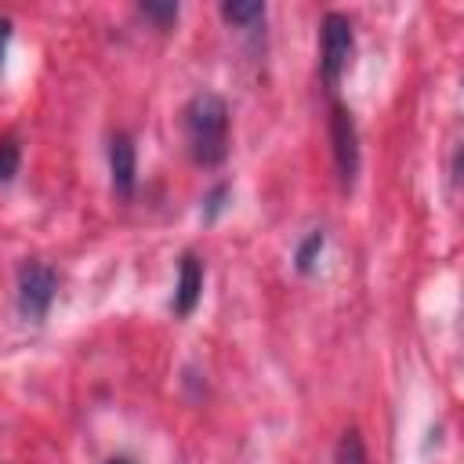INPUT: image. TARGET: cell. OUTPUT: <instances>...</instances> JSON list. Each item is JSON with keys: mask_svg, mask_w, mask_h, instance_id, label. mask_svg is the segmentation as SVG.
<instances>
[{"mask_svg": "<svg viewBox=\"0 0 464 464\" xmlns=\"http://www.w3.org/2000/svg\"><path fill=\"white\" fill-rule=\"evenodd\" d=\"M54 290H58V279L47 265H40V261L22 265V272H18V308H22L25 319L40 323L47 315L51 301H54Z\"/></svg>", "mask_w": 464, "mask_h": 464, "instance_id": "3957f363", "label": "cell"}, {"mask_svg": "<svg viewBox=\"0 0 464 464\" xmlns=\"http://www.w3.org/2000/svg\"><path fill=\"white\" fill-rule=\"evenodd\" d=\"M141 14H145V18H156L160 25H167V22L178 18V4H174V0H170V4H141Z\"/></svg>", "mask_w": 464, "mask_h": 464, "instance_id": "8fae6325", "label": "cell"}, {"mask_svg": "<svg viewBox=\"0 0 464 464\" xmlns=\"http://www.w3.org/2000/svg\"><path fill=\"white\" fill-rule=\"evenodd\" d=\"M199 294H203V265H199L192 254H185V257H181V268H178L174 312H178V315H192V308H196Z\"/></svg>", "mask_w": 464, "mask_h": 464, "instance_id": "8992f818", "label": "cell"}, {"mask_svg": "<svg viewBox=\"0 0 464 464\" xmlns=\"http://www.w3.org/2000/svg\"><path fill=\"white\" fill-rule=\"evenodd\" d=\"M221 199H225V185H218V188L210 192V199H207V218H214V214L221 210Z\"/></svg>", "mask_w": 464, "mask_h": 464, "instance_id": "7c38bea8", "label": "cell"}, {"mask_svg": "<svg viewBox=\"0 0 464 464\" xmlns=\"http://www.w3.org/2000/svg\"><path fill=\"white\" fill-rule=\"evenodd\" d=\"M109 170H112V188L116 196H130L134 192V178H138V160H134V145L127 134H112L109 141Z\"/></svg>", "mask_w": 464, "mask_h": 464, "instance_id": "5b68a950", "label": "cell"}, {"mask_svg": "<svg viewBox=\"0 0 464 464\" xmlns=\"http://www.w3.org/2000/svg\"><path fill=\"white\" fill-rule=\"evenodd\" d=\"M185 141L199 167H218L228 152V105L214 91H199L185 105Z\"/></svg>", "mask_w": 464, "mask_h": 464, "instance_id": "6da1fadb", "label": "cell"}, {"mask_svg": "<svg viewBox=\"0 0 464 464\" xmlns=\"http://www.w3.org/2000/svg\"><path fill=\"white\" fill-rule=\"evenodd\" d=\"M18 160H22L18 145H14L11 138H4V141H0V185H7V181L18 174Z\"/></svg>", "mask_w": 464, "mask_h": 464, "instance_id": "30bf717a", "label": "cell"}, {"mask_svg": "<svg viewBox=\"0 0 464 464\" xmlns=\"http://www.w3.org/2000/svg\"><path fill=\"white\" fill-rule=\"evenodd\" d=\"M109 464H127V460H109Z\"/></svg>", "mask_w": 464, "mask_h": 464, "instance_id": "5bb4252c", "label": "cell"}, {"mask_svg": "<svg viewBox=\"0 0 464 464\" xmlns=\"http://www.w3.org/2000/svg\"><path fill=\"white\" fill-rule=\"evenodd\" d=\"M323 243H326V236L323 232H308V239L297 246V272H312L315 268V257H319V250H323Z\"/></svg>", "mask_w": 464, "mask_h": 464, "instance_id": "9c48e42d", "label": "cell"}, {"mask_svg": "<svg viewBox=\"0 0 464 464\" xmlns=\"http://www.w3.org/2000/svg\"><path fill=\"white\" fill-rule=\"evenodd\" d=\"M330 141H334V160H337L341 185L352 188V181L359 174V134H355L352 112L341 109V105H334V112H330Z\"/></svg>", "mask_w": 464, "mask_h": 464, "instance_id": "277c9868", "label": "cell"}, {"mask_svg": "<svg viewBox=\"0 0 464 464\" xmlns=\"http://www.w3.org/2000/svg\"><path fill=\"white\" fill-rule=\"evenodd\" d=\"M221 14L232 22V25H254L265 18V4L261 0H228L221 7Z\"/></svg>", "mask_w": 464, "mask_h": 464, "instance_id": "52a82bcc", "label": "cell"}, {"mask_svg": "<svg viewBox=\"0 0 464 464\" xmlns=\"http://www.w3.org/2000/svg\"><path fill=\"white\" fill-rule=\"evenodd\" d=\"M7 40H11V18H0V62L7 54Z\"/></svg>", "mask_w": 464, "mask_h": 464, "instance_id": "4fadbf2b", "label": "cell"}, {"mask_svg": "<svg viewBox=\"0 0 464 464\" xmlns=\"http://www.w3.org/2000/svg\"><path fill=\"white\" fill-rule=\"evenodd\" d=\"M334 464H366V450H362V439H359L355 428L344 431V439L337 442V457H334Z\"/></svg>", "mask_w": 464, "mask_h": 464, "instance_id": "ba28073f", "label": "cell"}, {"mask_svg": "<svg viewBox=\"0 0 464 464\" xmlns=\"http://www.w3.org/2000/svg\"><path fill=\"white\" fill-rule=\"evenodd\" d=\"M352 47H355V40H352V22H348L344 14H337V11H330V14L323 18V58H319L326 87H337L341 72H344L348 62H352Z\"/></svg>", "mask_w": 464, "mask_h": 464, "instance_id": "7a4b0ae2", "label": "cell"}]
</instances>
